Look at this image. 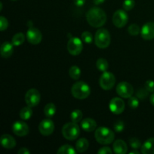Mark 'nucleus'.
<instances>
[{
  "mask_svg": "<svg viewBox=\"0 0 154 154\" xmlns=\"http://www.w3.org/2000/svg\"><path fill=\"white\" fill-rule=\"evenodd\" d=\"M87 21L91 26L100 28L104 26L107 20L106 13L102 8L93 7L87 11L86 14Z\"/></svg>",
  "mask_w": 154,
  "mask_h": 154,
  "instance_id": "1",
  "label": "nucleus"
},
{
  "mask_svg": "<svg viewBox=\"0 0 154 154\" xmlns=\"http://www.w3.org/2000/svg\"><path fill=\"white\" fill-rule=\"evenodd\" d=\"M114 132L111 129L105 126H101L95 130V138L100 144H110L114 140Z\"/></svg>",
  "mask_w": 154,
  "mask_h": 154,
  "instance_id": "2",
  "label": "nucleus"
},
{
  "mask_svg": "<svg viewBox=\"0 0 154 154\" xmlns=\"http://www.w3.org/2000/svg\"><path fill=\"white\" fill-rule=\"evenodd\" d=\"M91 93L90 87L87 83L84 81H78L72 85L71 93L72 96L78 99H87Z\"/></svg>",
  "mask_w": 154,
  "mask_h": 154,
  "instance_id": "3",
  "label": "nucleus"
},
{
  "mask_svg": "<svg viewBox=\"0 0 154 154\" xmlns=\"http://www.w3.org/2000/svg\"><path fill=\"white\" fill-rule=\"evenodd\" d=\"M111 35L106 29H99L95 35V44L101 49L108 48L111 44Z\"/></svg>",
  "mask_w": 154,
  "mask_h": 154,
  "instance_id": "4",
  "label": "nucleus"
},
{
  "mask_svg": "<svg viewBox=\"0 0 154 154\" xmlns=\"http://www.w3.org/2000/svg\"><path fill=\"white\" fill-rule=\"evenodd\" d=\"M62 134L66 139L69 141H74L77 139L80 135V128L77 123L70 122L63 126L62 129Z\"/></svg>",
  "mask_w": 154,
  "mask_h": 154,
  "instance_id": "5",
  "label": "nucleus"
},
{
  "mask_svg": "<svg viewBox=\"0 0 154 154\" xmlns=\"http://www.w3.org/2000/svg\"><path fill=\"white\" fill-rule=\"evenodd\" d=\"M116 83L115 76L111 72H104L99 79V85L105 90H110L114 87Z\"/></svg>",
  "mask_w": 154,
  "mask_h": 154,
  "instance_id": "6",
  "label": "nucleus"
},
{
  "mask_svg": "<svg viewBox=\"0 0 154 154\" xmlns=\"http://www.w3.org/2000/svg\"><path fill=\"white\" fill-rule=\"evenodd\" d=\"M83 48V42L79 38L72 37L68 42L67 50L71 55H79L82 52Z\"/></svg>",
  "mask_w": 154,
  "mask_h": 154,
  "instance_id": "7",
  "label": "nucleus"
},
{
  "mask_svg": "<svg viewBox=\"0 0 154 154\" xmlns=\"http://www.w3.org/2000/svg\"><path fill=\"white\" fill-rule=\"evenodd\" d=\"M41 101V94L36 89H30L25 95V102L28 106L34 108L39 104Z\"/></svg>",
  "mask_w": 154,
  "mask_h": 154,
  "instance_id": "8",
  "label": "nucleus"
},
{
  "mask_svg": "<svg viewBox=\"0 0 154 154\" xmlns=\"http://www.w3.org/2000/svg\"><path fill=\"white\" fill-rule=\"evenodd\" d=\"M116 91L120 97L124 98V99H129L131 96H132L134 89L129 83L122 81L117 84V87H116Z\"/></svg>",
  "mask_w": 154,
  "mask_h": 154,
  "instance_id": "9",
  "label": "nucleus"
},
{
  "mask_svg": "<svg viewBox=\"0 0 154 154\" xmlns=\"http://www.w3.org/2000/svg\"><path fill=\"white\" fill-rule=\"evenodd\" d=\"M114 25L117 28H123L128 23V14L125 10H117L112 17Z\"/></svg>",
  "mask_w": 154,
  "mask_h": 154,
  "instance_id": "10",
  "label": "nucleus"
},
{
  "mask_svg": "<svg viewBox=\"0 0 154 154\" xmlns=\"http://www.w3.org/2000/svg\"><path fill=\"white\" fill-rule=\"evenodd\" d=\"M55 126L53 120L50 118L45 119L42 120L38 126V130L40 133L44 136H49L54 132Z\"/></svg>",
  "mask_w": 154,
  "mask_h": 154,
  "instance_id": "11",
  "label": "nucleus"
},
{
  "mask_svg": "<svg viewBox=\"0 0 154 154\" xmlns=\"http://www.w3.org/2000/svg\"><path fill=\"white\" fill-rule=\"evenodd\" d=\"M26 38L29 43L32 45H38L42 40V34L38 29L30 26L27 30Z\"/></svg>",
  "mask_w": 154,
  "mask_h": 154,
  "instance_id": "12",
  "label": "nucleus"
},
{
  "mask_svg": "<svg viewBox=\"0 0 154 154\" xmlns=\"http://www.w3.org/2000/svg\"><path fill=\"white\" fill-rule=\"evenodd\" d=\"M110 111L114 114H122L125 110V102L122 99L118 97L113 98L109 103Z\"/></svg>",
  "mask_w": 154,
  "mask_h": 154,
  "instance_id": "13",
  "label": "nucleus"
},
{
  "mask_svg": "<svg viewBox=\"0 0 154 154\" xmlns=\"http://www.w3.org/2000/svg\"><path fill=\"white\" fill-rule=\"evenodd\" d=\"M12 131L16 135L19 137L26 136L29 132V126L23 121H16L13 123L11 126Z\"/></svg>",
  "mask_w": 154,
  "mask_h": 154,
  "instance_id": "14",
  "label": "nucleus"
},
{
  "mask_svg": "<svg viewBox=\"0 0 154 154\" xmlns=\"http://www.w3.org/2000/svg\"><path fill=\"white\" fill-rule=\"evenodd\" d=\"M141 35L144 40H152L154 38V22H147L142 26Z\"/></svg>",
  "mask_w": 154,
  "mask_h": 154,
  "instance_id": "15",
  "label": "nucleus"
},
{
  "mask_svg": "<svg viewBox=\"0 0 154 154\" xmlns=\"http://www.w3.org/2000/svg\"><path fill=\"white\" fill-rule=\"evenodd\" d=\"M0 142H1L2 146L4 148L8 149V150L14 148L15 146H16V141H15V139L14 138V137L8 135V134H4V135H2Z\"/></svg>",
  "mask_w": 154,
  "mask_h": 154,
  "instance_id": "16",
  "label": "nucleus"
},
{
  "mask_svg": "<svg viewBox=\"0 0 154 154\" xmlns=\"http://www.w3.org/2000/svg\"><path fill=\"white\" fill-rule=\"evenodd\" d=\"M14 52V45L12 42H5L2 44L0 48V54L3 58H9L13 54Z\"/></svg>",
  "mask_w": 154,
  "mask_h": 154,
  "instance_id": "17",
  "label": "nucleus"
},
{
  "mask_svg": "<svg viewBox=\"0 0 154 154\" xmlns=\"http://www.w3.org/2000/svg\"><path fill=\"white\" fill-rule=\"evenodd\" d=\"M81 128L84 129V131L87 132H93L96 129V126H97V123L95 120L93 118H90L87 117L84 120H82L81 122Z\"/></svg>",
  "mask_w": 154,
  "mask_h": 154,
  "instance_id": "18",
  "label": "nucleus"
},
{
  "mask_svg": "<svg viewBox=\"0 0 154 154\" xmlns=\"http://www.w3.org/2000/svg\"><path fill=\"white\" fill-rule=\"evenodd\" d=\"M113 150L117 154H125L128 151L127 144L123 140H117L113 144Z\"/></svg>",
  "mask_w": 154,
  "mask_h": 154,
  "instance_id": "19",
  "label": "nucleus"
},
{
  "mask_svg": "<svg viewBox=\"0 0 154 154\" xmlns=\"http://www.w3.org/2000/svg\"><path fill=\"white\" fill-rule=\"evenodd\" d=\"M143 154H154V138L147 139L141 147Z\"/></svg>",
  "mask_w": 154,
  "mask_h": 154,
  "instance_id": "20",
  "label": "nucleus"
},
{
  "mask_svg": "<svg viewBox=\"0 0 154 154\" xmlns=\"http://www.w3.org/2000/svg\"><path fill=\"white\" fill-rule=\"evenodd\" d=\"M89 146H90V143H89L88 140L84 138H81L78 139V141L76 142L75 148H76L77 151L79 153H84L88 150Z\"/></svg>",
  "mask_w": 154,
  "mask_h": 154,
  "instance_id": "21",
  "label": "nucleus"
},
{
  "mask_svg": "<svg viewBox=\"0 0 154 154\" xmlns=\"http://www.w3.org/2000/svg\"><path fill=\"white\" fill-rule=\"evenodd\" d=\"M56 111H57V109H56V106L54 103L47 104L44 108L45 115L48 118H51L52 117H54V114H56Z\"/></svg>",
  "mask_w": 154,
  "mask_h": 154,
  "instance_id": "22",
  "label": "nucleus"
},
{
  "mask_svg": "<svg viewBox=\"0 0 154 154\" xmlns=\"http://www.w3.org/2000/svg\"><path fill=\"white\" fill-rule=\"evenodd\" d=\"M32 115V107L27 105L26 107H24L20 111V117L23 120H27L31 118Z\"/></svg>",
  "mask_w": 154,
  "mask_h": 154,
  "instance_id": "23",
  "label": "nucleus"
},
{
  "mask_svg": "<svg viewBox=\"0 0 154 154\" xmlns=\"http://www.w3.org/2000/svg\"><path fill=\"white\" fill-rule=\"evenodd\" d=\"M25 41V35L23 32H18L16 33L14 35L12 38L11 42L14 45V46H20L23 45Z\"/></svg>",
  "mask_w": 154,
  "mask_h": 154,
  "instance_id": "24",
  "label": "nucleus"
},
{
  "mask_svg": "<svg viewBox=\"0 0 154 154\" xmlns=\"http://www.w3.org/2000/svg\"><path fill=\"white\" fill-rule=\"evenodd\" d=\"M58 154H75L76 150H75L72 146L69 144H65V145L61 146L57 150Z\"/></svg>",
  "mask_w": 154,
  "mask_h": 154,
  "instance_id": "25",
  "label": "nucleus"
},
{
  "mask_svg": "<svg viewBox=\"0 0 154 154\" xmlns=\"http://www.w3.org/2000/svg\"><path fill=\"white\" fill-rule=\"evenodd\" d=\"M69 76L73 80H78L81 75V71L80 68L77 66H73L69 69Z\"/></svg>",
  "mask_w": 154,
  "mask_h": 154,
  "instance_id": "26",
  "label": "nucleus"
},
{
  "mask_svg": "<svg viewBox=\"0 0 154 154\" xmlns=\"http://www.w3.org/2000/svg\"><path fill=\"white\" fill-rule=\"evenodd\" d=\"M96 67L100 72H106L109 67L108 62L104 58L98 59L96 61Z\"/></svg>",
  "mask_w": 154,
  "mask_h": 154,
  "instance_id": "27",
  "label": "nucleus"
},
{
  "mask_svg": "<svg viewBox=\"0 0 154 154\" xmlns=\"http://www.w3.org/2000/svg\"><path fill=\"white\" fill-rule=\"evenodd\" d=\"M83 118V113L81 110L76 109L74 110L72 113H71V120L72 122L75 123H79Z\"/></svg>",
  "mask_w": 154,
  "mask_h": 154,
  "instance_id": "28",
  "label": "nucleus"
},
{
  "mask_svg": "<svg viewBox=\"0 0 154 154\" xmlns=\"http://www.w3.org/2000/svg\"><path fill=\"white\" fill-rule=\"evenodd\" d=\"M128 32L130 35L132 36H136L139 34L140 32V27L139 26L137 25V24H132L129 26L128 28Z\"/></svg>",
  "mask_w": 154,
  "mask_h": 154,
  "instance_id": "29",
  "label": "nucleus"
},
{
  "mask_svg": "<svg viewBox=\"0 0 154 154\" xmlns=\"http://www.w3.org/2000/svg\"><path fill=\"white\" fill-rule=\"evenodd\" d=\"M129 144H130V147H132L133 150H138V149L141 148V142L139 139L136 138H131L129 140Z\"/></svg>",
  "mask_w": 154,
  "mask_h": 154,
  "instance_id": "30",
  "label": "nucleus"
},
{
  "mask_svg": "<svg viewBox=\"0 0 154 154\" xmlns=\"http://www.w3.org/2000/svg\"><path fill=\"white\" fill-rule=\"evenodd\" d=\"M128 105H129V108H137L139 105V100H138V97L135 96H131L129 98V101H128Z\"/></svg>",
  "mask_w": 154,
  "mask_h": 154,
  "instance_id": "31",
  "label": "nucleus"
},
{
  "mask_svg": "<svg viewBox=\"0 0 154 154\" xmlns=\"http://www.w3.org/2000/svg\"><path fill=\"white\" fill-rule=\"evenodd\" d=\"M149 92L146 90V88H140L138 91L136 92V96L141 100L147 99L148 96Z\"/></svg>",
  "mask_w": 154,
  "mask_h": 154,
  "instance_id": "32",
  "label": "nucleus"
},
{
  "mask_svg": "<svg viewBox=\"0 0 154 154\" xmlns=\"http://www.w3.org/2000/svg\"><path fill=\"white\" fill-rule=\"evenodd\" d=\"M81 39L83 42H84L87 44H90L93 42V35L91 33L88 31H85L81 35Z\"/></svg>",
  "mask_w": 154,
  "mask_h": 154,
  "instance_id": "33",
  "label": "nucleus"
},
{
  "mask_svg": "<svg viewBox=\"0 0 154 154\" xmlns=\"http://www.w3.org/2000/svg\"><path fill=\"white\" fill-rule=\"evenodd\" d=\"M135 0H124L123 3V7L125 11H131L135 7Z\"/></svg>",
  "mask_w": 154,
  "mask_h": 154,
  "instance_id": "34",
  "label": "nucleus"
},
{
  "mask_svg": "<svg viewBox=\"0 0 154 154\" xmlns=\"http://www.w3.org/2000/svg\"><path fill=\"white\" fill-rule=\"evenodd\" d=\"M125 128V125L122 120H117L114 124V129L117 132H122Z\"/></svg>",
  "mask_w": 154,
  "mask_h": 154,
  "instance_id": "35",
  "label": "nucleus"
},
{
  "mask_svg": "<svg viewBox=\"0 0 154 154\" xmlns=\"http://www.w3.org/2000/svg\"><path fill=\"white\" fill-rule=\"evenodd\" d=\"M8 26V21L4 16L0 17V31L3 32L7 29Z\"/></svg>",
  "mask_w": 154,
  "mask_h": 154,
  "instance_id": "36",
  "label": "nucleus"
},
{
  "mask_svg": "<svg viewBox=\"0 0 154 154\" xmlns=\"http://www.w3.org/2000/svg\"><path fill=\"white\" fill-rule=\"evenodd\" d=\"M145 88L149 93H153L154 92V81L151 80H148L145 83Z\"/></svg>",
  "mask_w": 154,
  "mask_h": 154,
  "instance_id": "37",
  "label": "nucleus"
},
{
  "mask_svg": "<svg viewBox=\"0 0 154 154\" xmlns=\"http://www.w3.org/2000/svg\"><path fill=\"white\" fill-rule=\"evenodd\" d=\"M112 153L113 151L111 150V149L108 147H102L98 151V153L99 154H111Z\"/></svg>",
  "mask_w": 154,
  "mask_h": 154,
  "instance_id": "38",
  "label": "nucleus"
},
{
  "mask_svg": "<svg viewBox=\"0 0 154 154\" xmlns=\"http://www.w3.org/2000/svg\"><path fill=\"white\" fill-rule=\"evenodd\" d=\"M86 0H74V3L78 7H81L85 4Z\"/></svg>",
  "mask_w": 154,
  "mask_h": 154,
  "instance_id": "39",
  "label": "nucleus"
},
{
  "mask_svg": "<svg viewBox=\"0 0 154 154\" xmlns=\"http://www.w3.org/2000/svg\"><path fill=\"white\" fill-rule=\"evenodd\" d=\"M18 154H29L30 153V151L26 147H22V148L20 149L19 150L17 151Z\"/></svg>",
  "mask_w": 154,
  "mask_h": 154,
  "instance_id": "40",
  "label": "nucleus"
},
{
  "mask_svg": "<svg viewBox=\"0 0 154 154\" xmlns=\"http://www.w3.org/2000/svg\"><path fill=\"white\" fill-rule=\"evenodd\" d=\"M105 1V0H93V3L96 5H99L102 4Z\"/></svg>",
  "mask_w": 154,
  "mask_h": 154,
  "instance_id": "41",
  "label": "nucleus"
},
{
  "mask_svg": "<svg viewBox=\"0 0 154 154\" xmlns=\"http://www.w3.org/2000/svg\"><path fill=\"white\" fill-rule=\"evenodd\" d=\"M150 103L152 104V105H153L154 106V93L151 95V96H150Z\"/></svg>",
  "mask_w": 154,
  "mask_h": 154,
  "instance_id": "42",
  "label": "nucleus"
},
{
  "mask_svg": "<svg viewBox=\"0 0 154 154\" xmlns=\"http://www.w3.org/2000/svg\"><path fill=\"white\" fill-rule=\"evenodd\" d=\"M129 154H139V152L138 150H132L129 153Z\"/></svg>",
  "mask_w": 154,
  "mask_h": 154,
  "instance_id": "43",
  "label": "nucleus"
},
{
  "mask_svg": "<svg viewBox=\"0 0 154 154\" xmlns=\"http://www.w3.org/2000/svg\"><path fill=\"white\" fill-rule=\"evenodd\" d=\"M0 6H1V8H0V11L2 10V2H0Z\"/></svg>",
  "mask_w": 154,
  "mask_h": 154,
  "instance_id": "44",
  "label": "nucleus"
},
{
  "mask_svg": "<svg viewBox=\"0 0 154 154\" xmlns=\"http://www.w3.org/2000/svg\"><path fill=\"white\" fill-rule=\"evenodd\" d=\"M11 1H17V0H11Z\"/></svg>",
  "mask_w": 154,
  "mask_h": 154,
  "instance_id": "45",
  "label": "nucleus"
}]
</instances>
